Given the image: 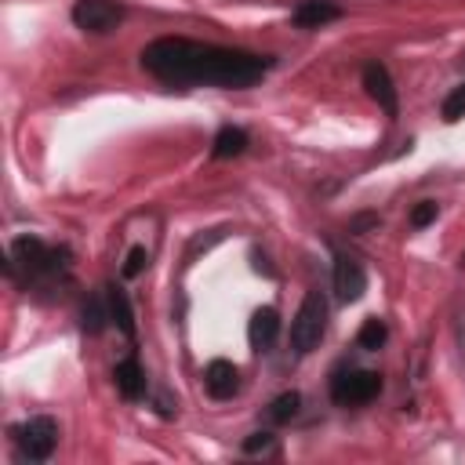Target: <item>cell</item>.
Segmentation results:
<instances>
[{"label": "cell", "mask_w": 465, "mask_h": 465, "mask_svg": "<svg viewBox=\"0 0 465 465\" xmlns=\"http://www.w3.org/2000/svg\"><path fill=\"white\" fill-rule=\"evenodd\" d=\"M102 323H105V312H102V305H98V298H91L87 305H84V327L94 334V331H102Z\"/></svg>", "instance_id": "cell-20"}, {"label": "cell", "mask_w": 465, "mask_h": 465, "mask_svg": "<svg viewBox=\"0 0 465 465\" xmlns=\"http://www.w3.org/2000/svg\"><path fill=\"white\" fill-rule=\"evenodd\" d=\"M109 320H116V327L127 338H134V312H131V302L120 287H109Z\"/></svg>", "instance_id": "cell-13"}, {"label": "cell", "mask_w": 465, "mask_h": 465, "mask_svg": "<svg viewBox=\"0 0 465 465\" xmlns=\"http://www.w3.org/2000/svg\"><path fill=\"white\" fill-rule=\"evenodd\" d=\"M269 443H272V440H269V432H254V436L243 443V450H265Z\"/></svg>", "instance_id": "cell-21"}, {"label": "cell", "mask_w": 465, "mask_h": 465, "mask_svg": "<svg viewBox=\"0 0 465 465\" xmlns=\"http://www.w3.org/2000/svg\"><path fill=\"white\" fill-rule=\"evenodd\" d=\"M334 18H341V7L331 0H302L294 7V25H302V29H320Z\"/></svg>", "instance_id": "cell-9"}, {"label": "cell", "mask_w": 465, "mask_h": 465, "mask_svg": "<svg viewBox=\"0 0 465 465\" xmlns=\"http://www.w3.org/2000/svg\"><path fill=\"white\" fill-rule=\"evenodd\" d=\"M276 334H280V316H276V309H258V312L251 316V323H247L251 345H254L258 352H265V349H272Z\"/></svg>", "instance_id": "cell-10"}, {"label": "cell", "mask_w": 465, "mask_h": 465, "mask_svg": "<svg viewBox=\"0 0 465 465\" xmlns=\"http://www.w3.org/2000/svg\"><path fill=\"white\" fill-rule=\"evenodd\" d=\"M145 265H149V251L145 247H131L127 251V262H124V276H138Z\"/></svg>", "instance_id": "cell-19"}, {"label": "cell", "mask_w": 465, "mask_h": 465, "mask_svg": "<svg viewBox=\"0 0 465 465\" xmlns=\"http://www.w3.org/2000/svg\"><path fill=\"white\" fill-rule=\"evenodd\" d=\"M298 392H283V396H276L272 400V407H269V414H272V421H291L294 414H298Z\"/></svg>", "instance_id": "cell-16"}, {"label": "cell", "mask_w": 465, "mask_h": 465, "mask_svg": "<svg viewBox=\"0 0 465 465\" xmlns=\"http://www.w3.org/2000/svg\"><path fill=\"white\" fill-rule=\"evenodd\" d=\"M363 87H367L371 102H378V109H381L385 116H396V113H400L396 84H392V76H389V69H385L381 62H371V65L363 69Z\"/></svg>", "instance_id": "cell-7"}, {"label": "cell", "mask_w": 465, "mask_h": 465, "mask_svg": "<svg viewBox=\"0 0 465 465\" xmlns=\"http://www.w3.org/2000/svg\"><path fill=\"white\" fill-rule=\"evenodd\" d=\"M356 341H360V349H371V352L381 349V341H385V323H381V320H363Z\"/></svg>", "instance_id": "cell-15"}, {"label": "cell", "mask_w": 465, "mask_h": 465, "mask_svg": "<svg viewBox=\"0 0 465 465\" xmlns=\"http://www.w3.org/2000/svg\"><path fill=\"white\" fill-rule=\"evenodd\" d=\"M247 149V131L240 127H222L218 138H214V156L218 160H229V156H240Z\"/></svg>", "instance_id": "cell-14"}, {"label": "cell", "mask_w": 465, "mask_h": 465, "mask_svg": "<svg viewBox=\"0 0 465 465\" xmlns=\"http://www.w3.org/2000/svg\"><path fill=\"white\" fill-rule=\"evenodd\" d=\"M461 65H465V58H461Z\"/></svg>", "instance_id": "cell-22"}, {"label": "cell", "mask_w": 465, "mask_h": 465, "mask_svg": "<svg viewBox=\"0 0 465 465\" xmlns=\"http://www.w3.org/2000/svg\"><path fill=\"white\" fill-rule=\"evenodd\" d=\"M378 392H381V378H378L374 371H341V374L331 378V396H334L341 407L371 403Z\"/></svg>", "instance_id": "cell-4"}, {"label": "cell", "mask_w": 465, "mask_h": 465, "mask_svg": "<svg viewBox=\"0 0 465 465\" xmlns=\"http://www.w3.org/2000/svg\"><path fill=\"white\" fill-rule=\"evenodd\" d=\"M142 65L174 87H251L265 76L269 58L185 36H163L142 51Z\"/></svg>", "instance_id": "cell-1"}, {"label": "cell", "mask_w": 465, "mask_h": 465, "mask_svg": "<svg viewBox=\"0 0 465 465\" xmlns=\"http://www.w3.org/2000/svg\"><path fill=\"white\" fill-rule=\"evenodd\" d=\"M323 323H327V302H323L320 291H309L302 298L294 320H291V349L298 356L312 352L320 345V338H323Z\"/></svg>", "instance_id": "cell-2"}, {"label": "cell", "mask_w": 465, "mask_h": 465, "mask_svg": "<svg viewBox=\"0 0 465 465\" xmlns=\"http://www.w3.org/2000/svg\"><path fill=\"white\" fill-rule=\"evenodd\" d=\"M436 222V203L432 200H421L414 211H411V225L414 229H425V225H432Z\"/></svg>", "instance_id": "cell-18"}, {"label": "cell", "mask_w": 465, "mask_h": 465, "mask_svg": "<svg viewBox=\"0 0 465 465\" xmlns=\"http://www.w3.org/2000/svg\"><path fill=\"white\" fill-rule=\"evenodd\" d=\"M334 291H338L341 302H360L363 298L367 272H363V265L356 258H349V254H338L334 258Z\"/></svg>", "instance_id": "cell-8"}, {"label": "cell", "mask_w": 465, "mask_h": 465, "mask_svg": "<svg viewBox=\"0 0 465 465\" xmlns=\"http://www.w3.org/2000/svg\"><path fill=\"white\" fill-rule=\"evenodd\" d=\"M203 381H207V392L211 396L229 400L236 392V367L229 360H211L207 371H203Z\"/></svg>", "instance_id": "cell-11"}, {"label": "cell", "mask_w": 465, "mask_h": 465, "mask_svg": "<svg viewBox=\"0 0 465 465\" xmlns=\"http://www.w3.org/2000/svg\"><path fill=\"white\" fill-rule=\"evenodd\" d=\"M11 251H15V262H18L29 276H47V272L58 269V254H54L47 243H40L36 236H18Z\"/></svg>", "instance_id": "cell-6"}, {"label": "cell", "mask_w": 465, "mask_h": 465, "mask_svg": "<svg viewBox=\"0 0 465 465\" xmlns=\"http://www.w3.org/2000/svg\"><path fill=\"white\" fill-rule=\"evenodd\" d=\"M124 18L120 0H76L73 4V22L84 33H113Z\"/></svg>", "instance_id": "cell-5"}, {"label": "cell", "mask_w": 465, "mask_h": 465, "mask_svg": "<svg viewBox=\"0 0 465 465\" xmlns=\"http://www.w3.org/2000/svg\"><path fill=\"white\" fill-rule=\"evenodd\" d=\"M113 378H116V389H120L127 400H138V396L145 392V378H142V367H138L134 360H120L116 371H113Z\"/></svg>", "instance_id": "cell-12"}, {"label": "cell", "mask_w": 465, "mask_h": 465, "mask_svg": "<svg viewBox=\"0 0 465 465\" xmlns=\"http://www.w3.org/2000/svg\"><path fill=\"white\" fill-rule=\"evenodd\" d=\"M461 116H465V84H458V87L443 98V120L454 124V120H461Z\"/></svg>", "instance_id": "cell-17"}, {"label": "cell", "mask_w": 465, "mask_h": 465, "mask_svg": "<svg viewBox=\"0 0 465 465\" xmlns=\"http://www.w3.org/2000/svg\"><path fill=\"white\" fill-rule=\"evenodd\" d=\"M15 443H18V450H22V458H29V461H47L51 458V450H54V443H58V425L51 421V418H29V421H22V425H15Z\"/></svg>", "instance_id": "cell-3"}]
</instances>
